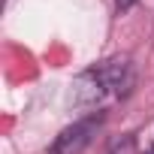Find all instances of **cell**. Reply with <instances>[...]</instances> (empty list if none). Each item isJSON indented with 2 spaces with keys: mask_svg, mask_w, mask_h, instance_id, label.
Wrapping results in <instances>:
<instances>
[{
  "mask_svg": "<svg viewBox=\"0 0 154 154\" xmlns=\"http://www.w3.org/2000/svg\"><path fill=\"white\" fill-rule=\"evenodd\" d=\"M148 154H154V145H151V151H148Z\"/></svg>",
  "mask_w": 154,
  "mask_h": 154,
  "instance_id": "cell-4",
  "label": "cell"
},
{
  "mask_svg": "<svg viewBox=\"0 0 154 154\" xmlns=\"http://www.w3.org/2000/svg\"><path fill=\"white\" fill-rule=\"evenodd\" d=\"M103 121H106L103 112H91V115H85L82 121L69 124V127L60 130L57 139L48 145V154H79V151H85V148L91 145V139L97 136V130L103 127Z\"/></svg>",
  "mask_w": 154,
  "mask_h": 154,
  "instance_id": "cell-2",
  "label": "cell"
},
{
  "mask_svg": "<svg viewBox=\"0 0 154 154\" xmlns=\"http://www.w3.org/2000/svg\"><path fill=\"white\" fill-rule=\"evenodd\" d=\"M130 88H133V66L127 57L100 60L97 66L79 72V79L72 82V94L82 106H94L106 97H121Z\"/></svg>",
  "mask_w": 154,
  "mask_h": 154,
  "instance_id": "cell-1",
  "label": "cell"
},
{
  "mask_svg": "<svg viewBox=\"0 0 154 154\" xmlns=\"http://www.w3.org/2000/svg\"><path fill=\"white\" fill-rule=\"evenodd\" d=\"M130 3H133V0H118V12H127V9H130Z\"/></svg>",
  "mask_w": 154,
  "mask_h": 154,
  "instance_id": "cell-3",
  "label": "cell"
}]
</instances>
